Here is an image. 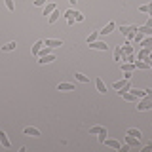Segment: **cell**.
Returning a JSON list of instances; mask_svg holds the SVG:
<instances>
[{
  "mask_svg": "<svg viewBox=\"0 0 152 152\" xmlns=\"http://www.w3.org/2000/svg\"><path fill=\"white\" fill-rule=\"evenodd\" d=\"M148 108H152V97L150 95H145V97L139 101V104H137V110H148Z\"/></svg>",
  "mask_w": 152,
  "mask_h": 152,
  "instance_id": "6da1fadb",
  "label": "cell"
},
{
  "mask_svg": "<svg viewBox=\"0 0 152 152\" xmlns=\"http://www.w3.org/2000/svg\"><path fill=\"white\" fill-rule=\"evenodd\" d=\"M65 17L66 19H74V21H78V23L84 21V15L78 12V10H66V12H65Z\"/></svg>",
  "mask_w": 152,
  "mask_h": 152,
  "instance_id": "7a4b0ae2",
  "label": "cell"
},
{
  "mask_svg": "<svg viewBox=\"0 0 152 152\" xmlns=\"http://www.w3.org/2000/svg\"><path fill=\"white\" fill-rule=\"evenodd\" d=\"M0 145H2V148H6V150L12 148V142H10L6 131H0Z\"/></svg>",
  "mask_w": 152,
  "mask_h": 152,
  "instance_id": "3957f363",
  "label": "cell"
},
{
  "mask_svg": "<svg viewBox=\"0 0 152 152\" xmlns=\"http://www.w3.org/2000/svg\"><path fill=\"white\" fill-rule=\"evenodd\" d=\"M103 145H107L108 148H114V150H122V145H120L116 139H104Z\"/></svg>",
  "mask_w": 152,
  "mask_h": 152,
  "instance_id": "277c9868",
  "label": "cell"
},
{
  "mask_svg": "<svg viewBox=\"0 0 152 152\" xmlns=\"http://www.w3.org/2000/svg\"><path fill=\"white\" fill-rule=\"evenodd\" d=\"M114 28H116V23H114V21H110V23H107V25H104V27H103L99 32H101L103 36H107V34H110V32L114 31Z\"/></svg>",
  "mask_w": 152,
  "mask_h": 152,
  "instance_id": "5b68a950",
  "label": "cell"
},
{
  "mask_svg": "<svg viewBox=\"0 0 152 152\" xmlns=\"http://www.w3.org/2000/svg\"><path fill=\"white\" fill-rule=\"evenodd\" d=\"M89 48H91V50H101V51H107V50H108L107 42H99V40L91 42V44H89Z\"/></svg>",
  "mask_w": 152,
  "mask_h": 152,
  "instance_id": "8992f818",
  "label": "cell"
},
{
  "mask_svg": "<svg viewBox=\"0 0 152 152\" xmlns=\"http://www.w3.org/2000/svg\"><path fill=\"white\" fill-rule=\"evenodd\" d=\"M57 89L59 91H74V84H69V82H61V84H57Z\"/></svg>",
  "mask_w": 152,
  "mask_h": 152,
  "instance_id": "52a82bcc",
  "label": "cell"
},
{
  "mask_svg": "<svg viewBox=\"0 0 152 152\" xmlns=\"http://www.w3.org/2000/svg\"><path fill=\"white\" fill-rule=\"evenodd\" d=\"M23 133H25V135H31V137H40L42 133H40V129H36V127H25V129H23Z\"/></svg>",
  "mask_w": 152,
  "mask_h": 152,
  "instance_id": "ba28073f",
  "label": "cell"
},
{
  "mask_svg": "<svg viewBox=\"0 0 152 152\" xmlns=\"http://www.w3.org/2000/svg\"><path fill=\"white\" fill-rule=\"evenodd\" d=\"M150 57V50L148 48H141V51L137 53V59H141V61H146Z\"/></svg>",
  "mask_w": 152,
  "mask_h": 152,
  "instance_id": "9c48e42d",
  "label": "cell"
},
{
  "mask_svg": "<svg viewBox=\"0 0 152 152\" xmlns=\"http://www.w3.org/2000/svg\"><path fill=\"white\" fill-rule=\"evenodd\" d=\"M120 32L124 36H127V34H131V32H137V27H129V25H122L120 27Z\"/></svg>",
  "mask_w": 152,
  "mask_h": 152,
  "instance_id": "30bf717a",
  "label": "cell"
},
{
  "mask_svg": "<svg viewBox=\"0 0 152 152\" xmlns=\"http://www.w3.org/2000/svg\"><path fill=\"white\" fill-rule=\"evenodd\" d=\"M44 46H50V48H59V46H63V42H61V40H55V38H48V40L44 42Z\"/></svg>",
  "mask_w": 152,
  "mask_h": 152,
  "instance_id": "8fae6325",
  "label": "cell"
},
{
  "mask_svg": "<svg viewBox=\"0 0 152 152\" xmlns=\"http://www.w3.org/2000/svg\"><path fill=\"white\" fill-rule=\"evenodd\" d=\"M133 51H135V48L129 46V42H126V44L122 46V53H124V55H131ZM124 55H122V57H124Z\"/></svg>",
  "mask_w": 152,
  "mask_h": 152,
  "instance_id": "7c38bea8",
  "label": "cell"
},
{
  "mask_svg": "<svg viewBox=\"0 0 152 152\" xmlns=\"http://www.w3.org/2000/svg\"><path fill=\"white\" fill-rule=\"evenodd\" d=\"M126 142L131 146V148H133V146H135V148H139V139H137V137H131V135H127V137H126Z\"/></svg>",
  "mask_w": 152,
  "mask_h": 152,
  "instance_id": "4fadbf2b",
  "label": "cell"
},
{
  "mask_svg": "<svg viewBox=\"0 0 152 152\" xmlns=\"http://www.w3.org/2000/svg\"><path fill=\"white\" fill-rule=\"evenodd\" d=\"M95 86H97V91L99 93H107V86H104V82H103V80L101 78H97V80H95Z\"/></svg>",
  "mask_w": 152,
  "mask_h": 152,
  "instance_id": "5bb4252c",
  "label": "cell"
},
{
  "mask_svg": "<svg viewBox=\"0 0 152 152\" xmlns=\"http://www.w3.org/2000/svg\"><path fill=\"white\" fill-rule=\"evenodd\" d=\"M139 46H141V48H148V50H152V36L142 38V40L139 42Z\"/></svg>",
  "mask_w": 152,
  "mask_h": 152,
  "instance_id": "9a60e30c",
  "label": "cell"
},
{
  "mask_svg": "<svg viewBox=\"0 0 152 152\" xmlns=\"http://www.w3.org/2000/svg\"><path fill=\"white\" fill-rule=\"evenodd\" d=\"M59 15H61V13H59V10H53V12H51V15L50 17H48V23H50V25H53V23L57 21V19H59Z\"/></svg>",
  "mask_w": 152,
  "mask_h": 152,
  "instance_id": "2e32d148",
  "label": "cell"
},
{
  "mask_svg": "<svg viewBox=\"0 0 152 152\" xmlns=\"http://www.w3.org/2000/svg\"><path fill=\"white\" fill-rule=\"evenodd\" d=\"M51 61H55V55H53V53L40 57V59H38V63H40V65H46V63H51Z\"/></svg>",
  "mask_w": 152,
  "mask_h": 152,
  "instance_id": "e0dca14e",
  "label": "cell"
},
{
  "mask_svg": "<svg viewBox=\"0 0 152 152\" xmlns=\"http://www.w3.org/2000/svg\"><path fill=\"white\" fill-rule=\"evenodd\" d=\"M89 133H91V135H99V133H107V127H103V126H93L91 129H89Z\"/></svg>",
  "mask_w": 152,
  "mask_h": 152,
  "instance_id": "ac0fdd59",
  "label": "cell"
},
{
  "mask_svg": "<svg viewBox=\"0 0 152 152\" xmlns=\"http://www.w3.org/2000/svg\"><path fill=\"white\" fill-rule=\"evenodd\" d=\"M137 31L142 32L145 36H152V27H146V25H142V27H137Z\"/></svg>",
  "mask_w": 152,
  "mask_h": 152,
  "instance_id": "d6986e66",
  "label": "cell"
},
{
  "mask_svg": "<svg viewBox=\"0 0 152 152\" xmlns=\"http://www.w3.org/2000/svg\"><path fill=\"white\" fill-rule=\"evenodd\" d=\"M122 97H124V99H126V101H129V103H135V101H137V99H139V97H137V95H133L131 91H126V93H124V95H122Z\"/></svg>",
  "mask_w": 152,
  "mask_h": 152,
  "instance_id": "ffe728a7",
  "label": "cell"
},
{
  "mask_svg": "<svg viewBox=\"0 0 152 152\" xmlns=\"http://www.w3.org/2000/svg\"><path fill=\"white\" fill-rule=\"evenodd\" d=\"M129 91H131L133 95H137V97H139V99H142V97H145V95H146V89H137V88H131Z\"/></svg>",
  "mask_w": 152,
  "mask_h": 152,
  "instance_id": "44dd1931",
  "label": "cell"
},
{
  "mask_svg": "<svg viewBox=\"0 0 152 152\" xmlns=\"http://www.w3.org/2000/svg\"><path fill=\"white\" fill-rule=\"evenodd\" d=\"M42 46H44V42H42V40H38V42H36V44H34V46H32V55H38V53H40V50H42Z\"/></svg>",
  "mask_w": 152,
  "mask_h": 152,
  "instance_id": "7402d4cb",
  "label": "cell"
},
{
  "mask_svg": "<svg viewBox=\"0 0 152 152\" xmlns=\"http://www.w3.org/2000/svg\"><path fill=\"white\" fill-rule=\"evenodd\" d=\"M74 76H76V80H78V82H82V84H89V78H88L86 74H82V72H76Z\"/></svg>",
  "mask_w": 152,
  "mask_h": 152,
  "instance_id": "603a6c76",
  "label": "cell"
},
{
  "mask_svg": "<svg viewBox=\"0 0 152 152\" xmlns=\"http://www.w3.org/2000/svg\"><path fill=\"white\" fill-rule=\"evenodd\" d=\"M57 6L55 4H46V8H44V13H42V15H51V12H53Z\"/></svg>",
  "mask_w": 152,
  "mask_h": 152,
  "instance_id": "cb8c5ba5",
  "label": "cell"
},
{
  "mask_svg": "<svg viewBox=\"0 0 152 152\" xmlns=\"http://www.w3.org/2000/svg\"><path fill=\"white\" fill-rule=\"evenodd\" d=\"M122 46H116V50H114V61H122Z\"/></svg>",
  "mask_w": 152,
  "mask_h": 152,
  "instance_id": "d4e9b609",
  "label": "cell"
},
{
  "mask_svg": "<svg viewBox=\"0 0 152 152\" xmlns=\"http://www.w3.org/2000/svg\"><path fill=\"white\" fill-rule=\"evenodd\" d=\"M127 135H131V137H137V139H141V135L142 133L139 129H135V127H131V129H127Z\"/></svg>",
  "mask_w": 152,
  "mask_h": 152,
  "instance_id": "484cf974",
  "label": "cell"
},
{
  "mask_svg": "<svg viewBox=\"0 0 152 152\" xmlns=\"http://www.w3.org/2000/svg\"><path fill=\"white\" fill-rule=\"evenodd\" d=\"M15 42H8V44H4L2 46V51H12V50H15Z\"/></svg>",
  "mask_w": 152,
  "mask_h": 152,
  "instance_id": "4316f807",
  "label": "cell"
},
{
  "mask_svg": "<svg viewBox=\"0 0 152 152\" xmlns=\"http://www.w3.org/2000/svg\"><path fill=\"white\" fill-rule=\"evenodd\" d=\"M133 69H135V63H124L122 65V70H124V72H131Z\"/></svg>",
  "mask_w": 152,
  "mask_h": 152,
  "instance_id": "83f0119b",
  "label": "cell"
},
{
  "mask_svg": "<svg viewBox=\"0 0 152 152\" xmlns=\"http://www.w3.org/2000/svg\"><path fill=\"white\" fill-rule=\"evenodd\" d=\"M126 82H127L126 78H122V80H116V82L112 84V88H114V89H120V88H124V84H126Z\"/></svg>",
  "mask_w": 152,
  "mask_h": 152,
  "instance_id": "f1b7e54d",
  "label": "cell"
},
{
  "mask_svg": "<svg viewBox=\"0 0 152 152\" xmlns=\"http://www.w3.org/2000/svg\"><path fill=\"white\" fill-rule=\"evenodd\" d=\"M50 53H51V48H50V46H46V48H42V50H40V53H38V55L44 57V55H50Z\"/></svg>",
  "mask_w": 152,
  "mask_h": 152,
  "instance_id": "f546056e",
  "label": "cell"
},
{
  "mask_svg": "<svg viewBox=\"0 0 152 152\" xmlns=\"http://www.w3.org/2000/svg\"><path fill=\"white\" fill-rule=\"evenodd\" d=\"M6 2V8L10 10V12H15V4H13V0H4Z\"/></svg>",
  "mask_w": 152,
  "mask_h": 152,
  "instance_id": "4dcf8cb0",
  "label": "cell"
},
{
  "mask_svg": "<svg viewBox=\"0 0 152 152\" xmlns=\"http://www.w3.org/2000/svg\"><path fill=\"white\" fill-rule=\"evenodd\" d=\"M139 12L148 13V12H150V4H142V6H139Z\"/></svg>",
  "mask_w": 152,
  "mask_h": 152,
  "instance_id": "1f68e13d",
  "label": "cell"
},
{
  "mask_svg": "<svg viewBox=\"0 0 152 152\" xmlns=\"http://www.w3.org/2000/svg\"><path fill=\"white\" fill-rule=\"evenodd\" d=\"M97 36H99V32H91V34L88 36V44H91V42L97 40Z\"/></svg>",
  "mask_w": 152,
  "mask_h": 152,
  "instance_id": "d6a6232c",
  "label": "cell"
},
{
  "mask_svg": "<svg viewBox=\"0 0 152 152\" xmlns=\"http://www.w3.org/2000/svg\"><path fill=\"white\" fill-rule=\"evenodd\" d=\"M44 4H48V0H34V6H44Z\"/></svg>",
  "mask_w": 152,
  "mask_h": 152,
  "instance_id": "836d02e7",
  "label": "cell"
},
{
  "mask_svg": "<svg viewBox=\"0 0 152 152\" xmlns=\"http://www.w3.org/2000/svg\"><path fill=\"white\" fill-rule=\"evenodd\" d=\"M104 139H107V133H99V142H101V145L104 142Z\"/></svg>",
  "mask_w": 152,
  "mask_h": 152,
  "instance_id": "e575fe53",
  "label": "cell"
},
{
  "mask_svg": "<svg viewBox=\"0 0 152 152\" xmlns=\"http://www.w3.org/2000/svg\"><path fill=\"white\" fill-rule=\"evenodd\" d=\"M129 148H131V146H129V145H127V142H126V145L122 146V150H120V152H129Z\"/></svg>",
  "mask_w": 152,
  "mask_h": 152,
  "instance_id": "d590c367",
  "label": "cell"
},
{
  "mask_svg": "<svg viewBox=\"0 0 152 152\" xmlns=\"http://www.w3.org/2000/svg\"><path fill=\"white\" fill-rule=\"evenodd\" d=\"M141 150H142V152H146V150H152V141H150V142H148V145H146V146H145V148H141Z\"/></svg>",
  "mask_w": 152,
  "mask_h": 152,
  "instance_id": "8d00e7d4",
  "label": "cell"
},
{
  "mask_svg": "<svg viewBox=\"0 0 152 152\" xmlns=\"http://www.w3.org/2000/svg\"><path fill=\"white\" fill-rule=\"evenodd\" d=\"M146 63H148V66L152 69V57H148V59H146Z\"/></svg>",
  "mask_w": 152,
  "mask_h": 152,
  "instance_id": "74e56055",
  "label": "cell"
},
{
  "mask_svg": "<svg viewBox=\"0 0 152 152\" xmlns=\"http://www.w3.org/2000/svg\"><path fill=\"white\" fill-rule=\"evenodd\" d=\"M146 27H152V17L148 19V21H146Z\"/></svg>",
  "mask_w": 152,
  "mask_h": 152,
  "instance_id": "f35d334b",
  "label": "cell"
},
{
  "mask_svg": "<svg viewBox=\"0 0 152 152\" xmlns=\"http://www.w3.org/2000/svg\"><path fill=\"white\" fill-rule=\"evenodd\" d=\"M70 4H72V6H76V2H78V0H69Z\"/></svg>",
  "mask_w": 152,
  "mask_h": 152,
  "instance_id": "ab89813d",
  "label": "cell"
},
{
  "mask_svg": "<svg viewBox=\"0 0 152 152\" xmlns=\"http://www.w3.org/2000/svg\"><path fill=\"white\" fill-rule=\"evenodd\" d=\"M146 95H150V97H152V89H146Z\"/></svg>",
  "mask_w": 152,
  "mask_h": 152,
  "instance_id": "60d3db41",
  "label": "cell"
},
{
  "mask_svg": "<svg viewBox=\"0 0 152 152\" xmlns=\"http://www.w3.org/2000/svg\"><path fill=\"white\" fill-rule=\"evenodd\" d=\"M148 13H150V17H152V2H150V12Z\"/></svg>",
  "mask_w": 152,
  "mask_h": 152,
  "instance_id": "b9f144b4",
  "label": "cell"
},
{
  "mask_svg": "<svg viewBox=\"0 0 152 152\" xmlns=\"http://www.w3.org/2000/svg\"><path fill=\"white\" fill-rule=\"evenodd\" d=\"M150 57H152V50H150Z\"/></svg>",
  "mask_w": 152,
  "mask_h": 152,
  "instance_id": "7bdbcfd3",
  "label": "cell"
}]
</instances>
